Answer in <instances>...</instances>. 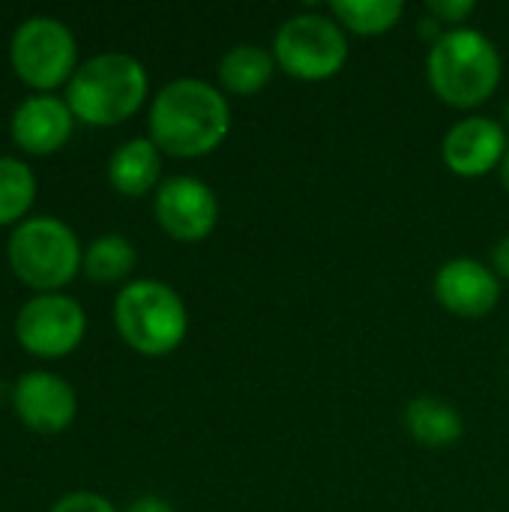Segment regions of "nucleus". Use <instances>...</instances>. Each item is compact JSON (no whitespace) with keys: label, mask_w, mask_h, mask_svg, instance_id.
<instances>
[{"label":"nucleus","mask_w":509,"mask_h":512,"mask_svg":"<svg viewBox=\"0 0 509 512\" xmlns=\"http://www.w3.org/2000/svg\"><path fill=\"white\" fill-rule=\"evenodd\" d=\"M150 141L174 159L213 153L231 132V105L204 78H174L150 102Z\"/></svg>","instance_id":"nucleus-1"},{"label":"nucleus","mask_w":509,"mask_h":512,"mask_svg":"<svg viewBox=\"0 0 509 512\" xmlns=\"http://www.w3.org/2000/svg\"><path fill=\"white\" fill-rule=\"evenodd\" d=\"M504 75L498 45L477 27L444 30L426 54V81L432 93L450 105L471 111L495 96Z\"/></svg>","instance_id":"nucleus-2"},{"label":"nucleus","mask_w":509,"mask_h":512,"mask_svg":"<svg viewBox=\"0 0 509 512\" xmlns=\"http://www.w3.org/2000/svg\"><path fill=\"white\" fill-rule=\"evenodd\" d=\"M150 93L144 63L126 51H102L87 57L66 84V102L78 123L117 126L141 111Z\"/></svg>","instance_id":"nucleus-3"},{"label":"nucleus","mask_w":509,"mask_h":512,"mask_svg":"<svg viewBox=\"0 0 509 512\" xmlns=\"http://www.w3.org/2000/svg\"><path fill=\"white\" fill-rule=\"evenodd\" d=\"M6 261L15 279L33 294H54L81 273L84 249L63 219L30 216L12 228L6 240Z\"/></svg>","instance_id":"nucleus-4"},{"label":"nucleus","mask_w":509,"mask_h":512,"mask_svg":"<svg viewBox=\"0 0 509 512\" xmlns=\"http://www.w3.org/2000/svg\"><path fill=\"white\" fill-rule=\"evenodd\" d=\"M114 327L135 354L165 357L183 345L189 333V312L168 282L135 279L114 297Z\"/></svg>","instance_id":"nucleus-5"},{"label":"nucleus","mask_w":509,"mask_h":512,"mask_svg":"<svg viewBox=\"0 0 509 512\" xmlns=\"http://www.w3.org/2000/svg\"><path fill=\"white\" fill-rule=\"evenodd\" d=\"M9 66L33 93H54L81 66L75 33L54 15H30L9 39Z\"/></svg>","instance_id":"nucleus-6"},{"label":"nucleus","mask_w":509,"mask_h":512,"mask_svg":"<svg viewBox=\"0 0 509 512\" xmlns=\"http://www.w3.org/2000/svg\"><path fill=\"white\" fill-rule=\"evenodd\" d=\"M276 66L297 81H327L348 60V33L333 15L297 12L285 18L273 36Z\"/></svg>","instance_id":"nucleus-7"},{"label":"nucleus","mask_w":509,"mask_h":512,"mask_svg":"<svg viewBox=\"0 0 509 512\" xmlns=\"http://www.w3.org/2000/svg\"><path fill=\"white\" fill-rule=\"evenodd\" d=\"M84 336L87 312L75 297L63 291L33 294L15 315L18 345L39 360H57L72 354L84 342Z\"/></svg>","instance_id":"nucleus-8"},{"label":"nucleus","mask_w":509,"mask_h":512,"mask_svg":"<svg viewBox=\"0 0 509 512\" xmlns=\"http://www.w3.org/2000/svg\"><path fill=\"white\" fill-rule=\"evenodd\" d=\"M153 213L159 228L177 243H201L219 225V198L216 192L192 177L177 174L162 180L153 198Z\"/></svg>","instance_id":"nucleus-9"},{"label":"nucleus","mask_w":509,"mask_h":512,"mask_svg":"<svg viewBox=\"0 0 509 512\" xmlns=\"http://www.w3.org/2000/svg\"><path fill=\"white\" fill-rule=\"evenodd\" d=\"M12 411L36 435H60L78 414V396L72 384L54 372L30 369L12 384Z\"/></svg>","instance_id":"nucleus-10"},{"label":"nucleus","mask_w":509,"mask_h":512,"mask_svg":"<svg viewBox=\"0 0 509 512\" xmlns=\"http://www.w3.org/2000/svg\"><path fill=\"white\" fill-rule=\"evenodd\" d=\"M509 138L501 120L471 114L459 123L450 126V132L441 141V156L444 165L456 177H486L489 171H501L507 159Z\"/></svg>","instance_id":"nucleus-11"},{"label":"nucleus","mask_w":509,"mask_h":512,"mask_svg":"<svg viewBox=\"0 0 509 512\" xmlns=\"http://www.w3.org/2000/svg\"><path fill=\"white\" fill-rule=\"evenodd\" d=\"M75 114L66 96L57 93H33L24 96L9 117V138L21 153L51 156L66 147L75 129Z\"/></svg>","instance_id":"nucleus-12"},{"label":"nucleus","mask_w":509,"mask_h":512,"mask_svg":"<svg viewBox=\"0 0 509 512\" xmlns=\"http://www.w3.org/2000/svg\"><path fill=\"white\" fill-rule=\"evenodd\" d=\"M435 297L459 318H486L501 303V279L477 258H450L435 273Z\"/></svg>","instance_id":"nucleus-13"},{"label":"nucleus","mask_w":509,"mask_h":512,"mask_svg":"<svg viewBox=\"0 0 509 512\" xmlns=\"http://www.w3.org/2000/svg\"><path fill=\"white\" fill-rule=\"evenodd\" d=\"M162 177V150L147 138H129L123 141L111 159H108V183L114 192L126 198H141L153 189H159Z\"/></svg>","instance_id":"nucleus-14"},{"label":"nucleus","mask_w":509,"mask_h":512,"mask_svg":"<svg viewBox=\"0 0 509 512\" xmlns=\"http://www.w3.org/2000/svg\"><path fill=\"white\" fill-rule=\"evenodd\" d=\"M276 69L279 66H276V57L270 48L255 45V42H240V45H231L219 57L216 75H219V87L225 93L255 96L273 81Z\"/></svg>","instance_id":"nucleus-15"},{"label":"nucleus","mask_w":509,"mask_h":512,"mask_svg":"<svg viewBox=\"0 0 509 512\" xmlns=\"http://www.w3.org/2000/svg\"><path fill=\"white\" fill-rule=\"evenodd\" d=\"M405 429L423 447H450L462 438V414L438 396H420L405 408Z\"/></svg>","instance_id":"nucleus-16"},{"label":"nucleus","mask_w":509,"mask_h":512,"mask_svg":"<svg viewBox=\"0 0 509 512\" xmlns=\"http://www.w3.org/2000/svg\"><path fill=\"white\" fill-rule=\"evenodd\" d=\"M135 264H138V252L126 234H99L84 249L81 273L96 285H117V282L129 279Z\"/></svg>","instance_id":"nucleus-17"},{"label":"nucleus","mask_w":509,"mask_h":512,"mask_svg":"<svg viewBox=\"0 0 509 512\" xmlns=\"http://www.w3.org/2000/svg\"><path fill=\"white\" fill-rule=\"evenodd\" d=\"M330 15L342 24L345 33L381 36L402 21L405 3L402 0H333Z\"/></svg>","instance_id":"nucleus-18"},{"label":"nucleus","mask_w":509,"mask_h":512,"mask_svg":"<svg viewBox=\"0 0 509 512\" xmlns=\"http://www.w3.org/2000/svg\"><path fill=\"white\" fill-rule=\"evenodd\" d=\"M36 201V174L24 159L0 156V228H15L30 219Z\"/></svg>","instance_id":"nucleus-19"},{"label":"nucleus","mask_w":509,"mask_h":512,"mask_svg":"<svg viewBox=\"0 0 509 512\" xmlns=\"http://www.w3.org/2000/svg\"><path fill=\"white\" fill-rule=\"evenodd\" d=\"M426 12L438 21V24H450L453 27H465V21L477 12L474 0H429Z\"/></svg>","instance_id":"nucleus-20"},{"label":"nucleus","mask_w":509,"mask_h":512,"mask_svg":"<svg viewBox=\"0 0 509 512\" xmlns=\"http://www.w3.org/2000/svg\"><path fill=\"white\" fill-rule=\"evenodd\" d=\"M48 512H117V507L96 492H69L57 498Z\"/></svg>","instance_id":"nucleus-21"},{"label":"nucleus","mask_w":509,"mask_h":512,"mask_svg":"<svg viewBox=\"0 0 509 512\" xmlns=\"http://www.w3.org/2000/svg\"><path fill=\"white\" fill-rule=\"evenodd\" d=\"M126 512H174V507H171V501H165L159 495H141L126 507Z\"/></svg>","instance_id":"nucleus-22"},{"label":"nucleus","mask_w":509,"mask_h":512,"mask_svg":"<svg viewBox=\"0 0 509 512\" xmlns=\"http://www.w3.org/2000/svg\"><path fill=\"white\" fill-rule=\"evenodd\" d=\"M492 264H495V273L509 279V234L504 240H498L495 252H492Z\"/></svg>","instance_id":"nucleus-23"},{"label":"nucleus","mask_w":509,"mask_h":512,"mask_svg":"<svg viewBox=\"0 0 509 512\" xmlns=\"http://www.w3.org/2000/svg\"><path fill=\"white\" fill-rule=\"evenodd\" d=\"M501 183H504V189H507V195H509V150H507L504 165H501Z\"/></svg>","instance_id":"nucleus-24"},{"label":"nucleus","mask_w":509,"mask_h":512,"mask_svg":"<svg viewBox=\"0 0 509 512\" xmlns=\"http://www.w3.org/2000/svg\"><path fill=\"white\" fill-rule=\"evenodd\" d=\"M504 129H507V132H509V102H507V105H504Z\"/></svg>","instance_id":"nucleus-25"}]
</instances>
